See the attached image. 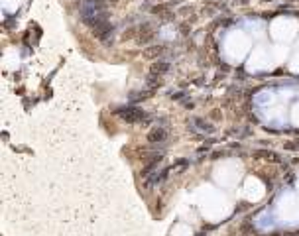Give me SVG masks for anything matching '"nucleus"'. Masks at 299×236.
<instances>
[{
	"instance_id": "f257e3e1",
	"label": "nucleus",
	"mask_w": 299,
	"mask_h": 236,
	"mask_svg": "<svg viewBox=\"0 0 299 236\" xmlns=\"http://www.w3.org/2000/svg\"><path fill=\"white\" fill-rule=\"evenodd\" d=\"M118 114L128 122H138V120H142V118H146V114H142V110H138V108H120Z\"/></svg>"
}]
</instances>
